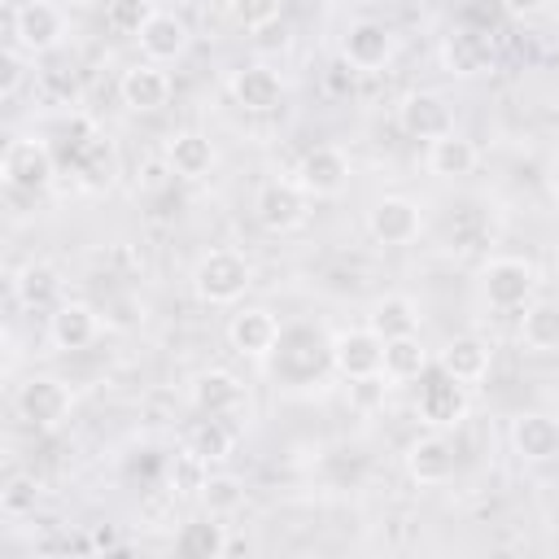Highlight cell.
Wrapping results in <instances>:
<instances>
[{
  "mask_svg": "<svg viewBox=\"0 0 559 559\" xmlns=\"http://www.w3.org/2000/svg\"><path fill=\"white\" fill-rule=\"evenodd\" d=\"M153 17V4L148 0H109L105 4V26L114 35H140V26Z\"/></svg>",
  "mask_w": 559,
  "mask_h": 559,
  "instance_id": "obj_34",
  "label": "cell"
},
{
  "mask_svg": "<svg viewBox=\"0 0 559 559\" xmlns=\"http://www.w3.org/2000/svg\"><path fill=\"white\" fill-rule=\"evenodd\" d=\"M476 162H480L476 144L467 135H459V131H450V135H441V140L428 144V170L437 179H463V175L476 170Z\"/></svg>",
  "mask_w": 559,
  "mask_h": 559,
  "instance_id": "obj_25",
  "label": "cell"
},
{
  "mask_svg": "<svg viewBox=\"0 0 559 559\" xmlns=\"http://www.w3.org/2000/svg\"><path fill=\"white\" fill-rule=\"evenodd\" d=\"M367 328H371L380 341L411 336V332H419V306H415L411 297H402V293H389V297H380V301L371 306Z\"/></svg>",
  "mask_w": 559,
  "mask_h": 559,
  "instance_id": "obj_26",
  "label": "cell"
},
{
  "mask_svg": "<svg viewBox=\"0 0 559 559\" xmlns=\"http://www.w3.org/2000/svg\"><path fill=\"white\" fill-rule=\"evenodd\" d=\"M70 162H74L79 183L92 188V192H100V188H109V183L118 179V148H114V140H105L96 127H87V131L70 144Z\"/></svg>",
  "mask_w": 559,
  "mask_h": 559,
  "instance_id": "obj_16",
  "label": "cell"
},
{
  "mask_svg": "<svg viewBox=\"0 0 559 559\" xmlns=\"http://www.w3.org/2000/svg\"><path fill=\"white\" fill-rule=\"evenodd\" d=\"M328 354H332L336 376H345L349 384L384 376V341L371 328H345V332H336L332 345H328Z\"/></svg>",
  "mask_w": 559,
  "mask_h": 559,
  "instance_id": "obj_6",
  "label": "cell"
},
{
  "mask_svg": "<svg viewBox=\"0 0 559 559\" xmlns=\"http://www.w3.org/2000/svg\"><path fill=\"white\" fill-rule=\"evenodd\" d=\"M87 546H96V550H114V546H118V537H114V528H96Z\"/></svg>",
  "mask_w": 559,
  "mask_h": 559,
  "instance_id": "obj_39",
  "label": "cell"
},
{
  "mask_svg": "<svg viewBox=\"0 0 559 559\" xmlns=\"http://www.w3.org/2000/svg\"><path fill=\"white\" fill-rule=\"evenodd\" d=\"M393 52H397V39H393V31H389L384 22H376V17H358V22H349L345 35H341V61H345L354 74H376V70H384V66L393 61Z\"/></svg>",
  "mask_w": 559,
  "mask_h": 559,
  "instance_id": "obj_5",
  "label": "cell"
},
{
  "mask_svg": "<svg viewBox=\"0 0 559 559\" xmlns=\"http://www.w3.org/2000/svg\"><path fill=\"white\" fill-rule=\"evenodd\" d=\"M428 367H432V358H428L419 332L384 341V380H393V384H411V380H419Z\"/></svg>",
  "mask_w": 559,
  "mask_h": 559,
  "instance_id": "obj_27",
  "label": "cell"
},
{
  "mask_svg": "<svg viewBox=\"0 0 559 559\" xmlns=\"http://www.w3.org/2000/svg\"><path fill=\"white\" fill-rule=\"evenodd\" d=\"M9 31H13V44L26 57H48L66 44L70 22H66L61 4H52V0H22L9 17Z\"/></svg>",
  "mask_w": 559,
  "mask_h": 559,
  "instance_id": "obj_3",
  "label": "cell"
},
{
  "mask_svg": "<svg viewBox=\"0 0 559 559\" xmlns=\"http://www.w3.org/2000/svg\"><path fill=\"white\" fill-rule=\"evenodd\" d=\"M520 341L533 354H550L559 349V301H528L520 314Z\"/></svg>",
  "mask_w": 559,
  "mask_h": 559,
  "instance_id": "obj_28",
  "label": "cell"
},
{
  "mask_svg": "<svg viewBox=\"0 0 559 559\" xmlns=\"http://www.w3.org/2000/svg\"><path fill=\"white\" fill-rule=\"evenodd\" d=\"M57 175V157H52V144L39 140V135H13L4 144V157H0V179L9 192H44Z\"/></svg>",
  "mask_w": 559,
  "mask_h": 559,
  "instance_id": "obj_2",
  "label": "cell"
},
{
  "mask_svg": "<svg viewBox=\"0 0 559 559\" xmlns=\"http://www.w3.org/2000/svg\"><path fill=\"white\" fill-rule=\"evenodd\" d=\"M402 463H406V476H411L415 485H445V480L454 476V445H450L445 432L437 428V432L415 437V441L406 445Z\"/></svg>",
  "mask_w": 559,
  "mask_h": 559,
  "instance_id": "obj_18",
  "label": "cell"
},
{
  "mask_svg": "<svg viewBox=\"0 0 559 559\" xmlns=\"http://www.w3.org/2000/svg\"><path fill=\"white\" fill-rule=\"evenodd\" d=\"M70 389L57 376H31L17 393H13V411L31 424V428H57L70 415Z\"/></svg>",
  "mask_w": 559,
  "mask_h": 559,
  "instance_id": "obj_13",
  "label": "cell"
},
{
  "mask_svg": "<svg viewBox=\"0 0 559 559\" xmlns=\"http://www.w3.org/2000/svg\"><path fill=\"white\" fill-rule=\"evenodd\" d=\"M66 4H74V9H96V4H109V0H66Z\"/></svg>",
  "mask_w": 559,
  "mask_h": 559,
  "instance_id": "obj_40",
  "label": "cell"
},
{
  "mask_svg": "<svg viewBox=\"0 0 559 559\" xmlns=\"http://www.w3.org/2000/svg\"><path fill=\"white\" fill-rule=\"evenodd\" d=\"M397 127L411 135V140H441V135H450L454 131V109H450V100L441 96V92H406L402 100H397Z\"/></svg>",
  "mask_w": 559,
  "mask_h": 559,
  "instance_id": "obj_10",
  "label": "cell"
},
{
  "mask_svg": "<svg viewBox=\"0 0 559 559\" xmlns=\"http://www.w3.org/2000/svg\"><path fill=\"white\" fill-rule=\"evenodd\" d=\"M419 419L432 428H454L467 419V384H459L454 376H445L441 367H428L419 376Z\"/></svg>",
  "mask_w": 559,
  "mask_h": 559,
  "instance_id": "obj_8",
  "label": "cell"
},
{
  "mask_svg": "<svg viewBox=\"0 0 559 559\" xmlns=\"http://www.w3.org/2000/svg\"><path fill=\"white\" fill-rule=\"evenodd\" d=\"M227 92L245 114H271L284 100V79L271 66L253 61V66H240L227 74Z\"/></svg>",
  "mask_w": 559,
  "mask_h": 559,
  "instance_id": "obj_17",
  "label": "cell"
},
{
  "mask_svg": "<svg viewBox=\"0 0 559 559\" xmlns=\"http://www.w3.org/2000/svg\"><path fill=\"white\" fill-rule=\"evenodd\" d=\"M231 428H227V415H205L192 432H188V450L197 454V459H205V463H218V459H227L231 454Z\"/></svg>",
  "mask_w": 559,
  "mask_h": 559,
  "instance_id": "obj_31",
  "label": "cell"
},
{
  "mask_svg": "<svg viewBox=\"0 0 559 559\" xmlns=\"http://www.w3.org/2000/svg\"><path fill=\"white\" fill-rule=\"evenodd\" d=\"M367 231H371V240L384 245V249L411 245V240L424 231V210H419L411 197H380V201L367 210Z\"/></svg>",
  "mask_w": 559,
  "mask_h": 559,
  "instance_id": "obj_14",
  "label": "cell"
},
{
  "mask_svg": "<svg viewBox=\"0 0 559 559\" xmlns=\"http://www.w3.org/2000/svg\"><path fill=\"white\" fill-rule=\"evenodd\" d=\"M280 336H284V328H280V319L266 306H245V310H236L227 319V345L240 358H253V362L271 358L275 345H280Z\"/></svg>",
  "mask_w": 559,
  "mask_h": 559,
  "instance_id": "obj_12",
  "label": "cell"
},
{
  "mask_svg": "<svg viewBox=\"0 0 559 559\" xmlns=\"http://www.w3.org/2000/svg\"><path fill=\"white\" fill-rule=\"evenodd\" d=\"M297 188L314 201H328V197H341L345 183H349V157L336 148V144H314L301 153L297 170H293Z\"/></svg>",
  "mask_w": 559,
  "mask_h": 559,
  "instance_id": "obj_7",
  "label": "cell"
},
{
  "mask_svg": "<svg viewBox=\"0 0 559 559\" xmlns=\"http://www.w3.org/2000/svg\"><path fill=\"white\" fill-rule=\"evenodd\" d=\"M546 4H550V0H502V9H507L511 17H520V22H524V17H537Z\"/></svg>",
  "mask_w": 559,
  "mask_h": 559,
  "instance_id": "obj_37",
  "label": "cell"
},
{
  "mask_svg": "<svg viewBox=\"0 0 559 559\" xmlns=\"http://www.w3.org/2000/svg\"><path fill=\"white\" fill-rule=\"evenodd\" d=\"M437 61L454 79H476V74H485L493 66V35L489 31H476V26H454L441 39Z\"/></svg>",
  "mask_w": 559,
  "mask_h": 559,
  "instance_id": "obj_9",
  "label": "cell"
},
{
  "mask_svg": "<svg viewBox=\"0 0 559 559\" xmlns=\"http://www.w3.org/2000/svg\"><path fill=\"white\" fill-rule=\"evenodd\" d=\"M480 297L493 310H524L537 297V266L524 258H489L480 266Z\"/></svg>",
  "mask_w": 559,
  "mask_h": 559,
  "instance_id": "obj_4",
  "label": "cell"
},
{
  "mask_svg": "<svg viewBox=\"0 0 559 559\" xmlns=\"http://www.w3.org/2000/svg\"><path fill=\"white\" fill-rule=\"evenodd\" d=\"M550 9H555V17H559V0H550Z\"/></svg>",
  "mask_w": 559,
  "mask_h": 559,
  "instance_id": "obj_41",
  "label": "cell"
},
{
  "mask_svg": "<svg viewBox=\"0 0 559 559\" xmlns=\"http://www.w3.org/2000/svg\"><path fill=\"white\" fill-rule=\"evenodd\" d=\"M253 284V262L240 249H210L192 266V293L201 306H231L249 293Z\"/></svg>",
  "mask_w": 559,
  "mask_h": 559,
  "instance_id": "obj_1",
  "label": "cell"
},
{
  "mask_svg": "<svg viewBox=\"0 0 559 559\" xmlns=\"http://www.w3.org/2000/svg\"><path fill=\"white\" fill-rule=\"evenodd\" d=\"M240 397H245V384L223 367H210L192 380V406L201 415H231L240 406Z\"/></svg>",
  "mask_w": 559,
  "mask_h": 559,
  "instance_id": "obj_24",
  "label": "cell"
},
{
  "mask_svg": "<svg viewBox=\"0 0 559 559\" xmlns=\"http://www.w3.org/2000/svg\"><path fill=\"white\" fill-rule=\"evenodd\" d=\"M214 157L218 153H214L210 135H201V131H175L166 140V170L179 175V179H188V183L205 179L214 170Z\"/></svg>",
  "mask_w": 559,
  "mask_h": 559,
  "instance_id": "obj_22",
  "label": "cell"
},
{
  "mask_svg": "<svg viewBox=\"0 0 559 559\" xmlns=\"http://www.w3.org/2000/svg\"><path fill=\"white\" fill-rule=\"evenodd\" d=\"M57 288H61V280H57V271H52L48 262H26V266L17 271V280H13L17 301L31 306V310H35V306H52Z\"/></svg>",
  "mask_w": 559,
  "mask_h": 559,
  "instance_id": "obj_30",
  "label": "cell"
},
{
  "mask_svg": "<svg viewBox=\"0 0 559 559\" xmlns=\"http://www.w3.org/2000/svg\"><path fill=\"white\" fill-rule=\"evenodd\" d=\"M118 100L131 114H157L170 100V74L157 61H135L118 74Z\"/></svg>",
  "mask_w": 559,
  "mask_h": 559,
  "instance_id": "obj_15",
  "label": "cell"
},
{
  "mask_svg": "<svg viewBox=\"0 0 559 559\" xmlns=\"http://www.w3.org/2000/svg\"><path fill=\"white\" fill-rule=\"evenodd\" d=\"M306 201L310 197L297 188V179H266L258 188V197H253V218L266 231L284 236V231H293V227L306 223Z\"/></svg>",
  "mask_w": 559,
  "mask_h": 559,
  "instance_id": "obj_11",
  "label": "cell"
},
{
  "mask_svg": "<svg viewBox=\"0 0 559 559\" xmlns=\"http://www.w3.org/2000/svg\"><path fill=\"white\" fill-rule=\"evenodd\" d=\"M22 74H26V52L13 44V48L0 57V100H13V96H17Z\"/></svg>",
  "mask_w": 559,
  "mask_h": 559,
  "instance_id": "obj_36",
  "label": "cell"
},
{
  "mask_svg": "<svg viewBox=\"0 0 559 559\" xmlns=\"http://www.w3.org/2000/svg\"><path fill=\"white\" fill-rule=\"evenodd\" d=\"M284 0H227V17L240 31H266L271 22H280Z\"/></svg>",
  "mask_w": 559,
  "mask_h": 559,
  "instance_id": "obj_33",
  "label": "cell"
},
{
  "mask_svg": "<svg viewBox=\"0 0 559 559\" xmlns=\"http://www.w3.org/2000/svg\"><path fill=\"white\" fill-rule=\"evenodd\" d=\"M162 4H183V0H162Z\"/></svg>",
  "mask_w": 559,
  "mask_h": 559,
  "instance_id": "obj_42",
  "label": "cell"
},
{
  "mask_svg": "<svg viewBox=\"0 0 559 559\" xmlns=\"http://www.w3.org/2000/svg\"><path fill=\"white\" fill-rule=\"evenodd\" d=\"M511 445H515L520 459L546 463V459L559 454V424H555L550 415H542V411H524V415H515V424H511Z\"/></svg>",
  "mask_w": 559,
  "mask_h": 559,
  "instance_id": "obj_23",
  "label": "cell"
},
{
  "mask_svg": "<svg viewBox=\"0 0 559 559\" xmlns=\"http://www.w3.org/2000/svg\"><path fill=\"white\" fill-rule=\"evenodd\" d=\"M140 52H144V61H157V66H166V61H179L183 52H188V22L175 13V9H153V17L140 26Z\"/></svg>",
  "mask_w": 559,
  "mask_h": 559,
  "instance_id": "obj_19",
  "label": "cell"
},
{
  "mask_svg": "<svg viewBox=\"0 0 559 559\" xmlns=\"http://www.w3.org/2000/svg\"><path fill=\"white\" fill-rule=\"evenodd\" d=\"M35 498H39V485L31 476H13L0 489V511L4 515H26V511H35Z\"/></svg>",
  "mask_w": 559,
  "mask_h": 559,
  "instance_id": "obj_35",
  "label": "cell"
},
{
  "mask_svg": "<svg viewBox=\"0 0 559 559\" xmlns=\"http://www.w3.org/2000/svg\"><path fill=\"white\" fill-rule=\"evenodd\" d=\"M546 192H550V197L559 201V153H555V157L546 162Z\"/></svg>",
  "mask_w": 559,
  "mask_h": 559,
  "instance_id": "obj_38",
  "label": "cell"
},
{
  "mask_svg": "<svg viewBox=\"0 0 559 559\" xmlns=\"http://www.w3.org/2000/svg\"><path fill=\"white\" fill-rule=\"evenodd\" d=\"M201 507L210 511V515H231V511H240V502H245V485L231 476V472H210L205 480H201Z\"/></svg>",
  "mask_w": 559,
  "mask_h": 559,
  "instance_id": "obj_32",
  "label": "cell"
},
{
  "mask_svg": "<svg viewBox=\"0 0 559 559\" xmlns=\"http://www.w3.org/2000/svg\"><path fill=\"white\" fill-rule=\"evenodd\" d=\"M437 367H441L445 376H454L459 384H480V380L489 376V367H493V349H489L485 336L463 332V336H450V341L441 345Z\"/></svg>",
  "mask_w": 559,
  "mask_h": 559,
  "instance_id": "obj_20",
  "label": "cell"
},
{
  "mask_svg": "<svg viewBox=\"0 0 559 559\" xmlns=\"http://www.w3.org/2000/svg\"><path fill=\"white\" fill-rule=\"evenodd\" d=\"M179 550L192 559H218L231 550V542H227V528L218 524V515H205V520H192L179 528Z\"/></svg>",
  "mask_w": 559,
  "mask_h": 559,
  "instance_id": "obj_29",
  "label": "cell"
},
{
  "mask_svg": "<svg viewBox=\"0 0 559 559\" xmlns=\"http://www.w3.org/2000/svg\"><path fill=\"white\" fill-rule=\"evenodd\" d=\"M96 332H100V314H96L87 301H61V306H52V314H48V341H52V349H61V354L87 349V345L96 341Z\"/></svg>",
  "mask_w": 559,
  "mask_h": 559,
  "instance_id": "obj_21",
  "label": "cell"
}]
</instances>
